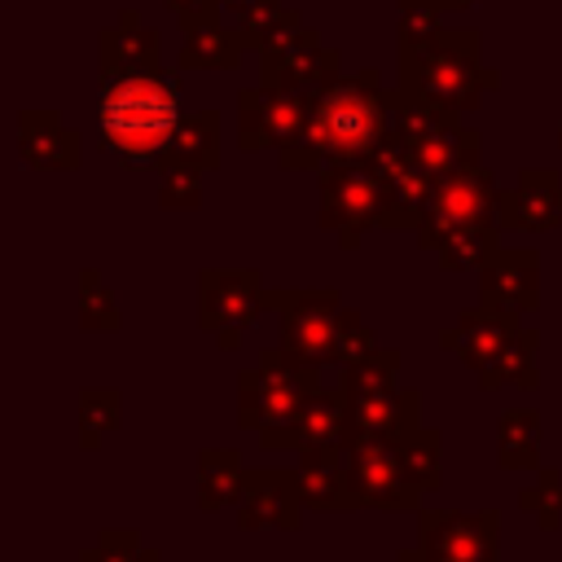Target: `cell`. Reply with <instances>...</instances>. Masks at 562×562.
I'll use <instances>...</instances> for the list:
<instances>
[{
    "mask_svg": "<svg viewBox=\"0 0 562 562\" xmlns=\"http://www.w3.org/2000/svg\"><path fill=\"white\" fill-rule=\"evenodd\" d=\"M342 465L351 492L364 509H422V492L408 483L395 439H360L351 435L342 448Z\"/></svg>",
    "mask_w": 562,
    "mask_h": 562,
    "instance_id": "obj_8",
    "label": "cell"
},
{
    "mask_svg": "<svg viewBox=\"0 0 562 562\" xmlns=\"http://www.w3.org/2000/svg\"><path fill=\"white\" fill-rule=\"evenodd\" d=\"M501 228H531L544 233L562 220V184L553 171H522L514 189H501L496 206Z\"/></svg>",
    "mask_w": 562,
    "mask_h": 562,
    "instance_id": "obj_18",
    "label": "cell"
},
{
    "mask_svg": "<svg viewBox=\"0 0 562 562\" xmlns=\"http://www.w3.org/2000/svg\"><path fill=\"white\" fill-rule=\"evenodd\" d=\"M479 303L522 316L540 303V259L536 250H496L479 268Z\"/></svg>",
    "mask_w": 562,
    "mask_h": 562,
    "instance_id": "obj_16",
    "label": "cell"
},
{
    "mask_svg": "<svg viewBox=\"0 0 562 562\" xmlns=\"http://www.w3.org/2000/svg\"><path fill=\"white\" fill-rule=\"evenodd\" d=\"M373 351H378V342H373V334L364 329L360 312H342V316H338L334 360H338V364H356V360H364V356H373Z\"/></svg>",
    "mask_w": 562,
    "mask_h": 562,
    "instance_id": "obj_36",
    "label": "cell"
},
{
    "mask_svg": "<svg viewBox=\"0 0 562 562\" xmlns=\"http://www.w3.org/2000/svg\"><path fill=\"white\" fill-rule=\"evenodd\" d=\"M119 413H123L119 391H83L79 395V443L97 448L119 426Z\"/></svg>",
    "mask_w": 562,
    "mask_h": 562,
    "instance_id": "obj_32",
    "label": "cell"
},
{
    "mask_svg": "<svg viewBox=\"0 0 562 562\" xmlns=\"http://www.w3.org/2000/svg\"><path fill=\"white\" fill-rule=\"evenodd\" d=\"M233 18H237V22H233L237 40H241V44H255V48H268L277 35L303 26V22H299V9H290V4H281V0H250V4H241Z\"/></svg>",
    "mask_w": 562,
    "mask_h": 562,
    "instance_id": "obj_30",
    "label": "cell"
},
{
    "mask_svg": "<svg viewBox=\"0 0 562 562\" xmlns=\"http://www.w3.org/2000/svg\"><path fill=\"white\" fill-rule=\"evenodd\" d=\"M140 562H158V553H154V549H149V553H145V558H140Z\"/></svg>",
    "mask_w": 562,
    "mask_h": 562,
    "instance_id": "obj_42",
    "label": "cell"
},
{
    "mask_svg": "<svg viewBox=\"0 0 562 562\" xmlns=\"http://www.w3.org/2000/svg\"><path fill=\"white\" fill-rule=\"evenodd\" d=\"M149 549L140 544L136 531H101V540L79 558V562H140Z\"/></svg>",
    "mask_w": 562,
    "mask_h": 562,
    "instance_id": "obj_38",
    "label": "cell"
},
{
    "mask_svg": "<svg viewBox=\"0 0 562 562\" xmlns=\"http://www.w3.org/2000/svg\"><path fill=\"white\" fill-rule=\"evenodd\" d=\"M395 448H400V461H404V474H408V483L417 487V492H435L439 483H443V461H439V430H430V426H413L408 435H400L395 439Z\"/></svg>",
    "mask_w": 562,
    "mask_h": 562,
    "instance_id": "obj_29",
    "label": "cell"
},
{
    "mask_svg": "<svg viewBox=\"0 0 562 562\" xmlns=\"http://www.w3.org/2000/svg\"><path fill=\"white\" fill-rule=\"evenodd\" d=\"M79 321L83 329H119V312H114V299L105 290V281L88 268L83 281H79Z\"/></svg>",
    "mask_w": 562,
    "mask_h": 562,
    "instance_id": "obj_35",
    "label": "cell"
},
{
    "mask_svg": "<svg viewBox=\"0 0 562 562\" xmlns=\"http://www.w3.org/2000/svg\"><path fill=\"white\" fill-rule=\"evenodd\" d=\"M158 35L136 22L132 9L119 13V26L101 35V79H123V75H158Z\"/></svg>",
    "mask_w": 562,
    "mask_h": 562,
    "instance_id": "obj_22",
    "label": "cell"
},
{
    "mask_svg": "<svg viewBox=\"0 0 562 562\" xmlns=\"http://www.w3.org/2000/svg\"><path fill=\"white\" fill-rule=\"evenodd\" d=\"M514 329H518V316H509V312H496V307H474V312H465V316H457V325L443 334V347L448 351H457L474 373H483L496 356H501V347L514 338Z\"/></svg>",
    "mask_w": 562,
    "mask_h": 562,
    "instance_id": "obj_19",
    "label": "cell"
},
{
    "mask_svg": "<svg viewBox=\"0 0 562 562\" xmlns=\"http://www.w3.org/2000/svg\"><path fill=\"white\" fill-rule=\"evenodd\" d=\"M316 92H277V88H246L237 97V145L241 149H285L307 127Z\"/></svg>",
    "mask_w": 562,
    "mask_h": 562,
    "instance_id": "obj_13",
    "label": "cell"
},
{
    "mask_svg": "<svg viewBox=\"0 0 562 562\" xmlns=\"http://www.w3.org/2000/svg\"><path fill=\"white\" fill-rule=\"evenodd\" d=\"M268 307L281 312V347L307 364L334 360L338 342V294L334 290H281L268 294Z\"/></svg>",
    "mask_w": 562,
    "mask_h": 562,
    "instance_id": "obj_11",
    "label": "cell"
},
{
    "mask_svg": "<svg viewBox=\"0 0 562 562\" xmlns=\"http://www.w3.org/2000/svg\"><path fill=\"white\" fill-rule=\"evenodd\" d=\"M158 167H162V171H171V167L215 171V167H220V114H215V110L184 114Z\"/></svg>",
    "mask_w": 562,
    "mask_h": 562,
    "instance_id": "obj_24",
    "label": "cell"
},
{
    "mask_svg": "<svg viewBox=\"0 0 562 562\" xmlns=\"http://www.w3.org/2000/svg\"><path fill=\"white\" fill-rule=\"evenodd\" d=\"M294 452H342L351 439V413L342 391H316L307 395L299 422L290 426Z\"/></svg>",
    "mask_w": 562,
    "mask_h": 562,
    "instance_id": "obj_21",
    "label": "cell"
},
{
    "mask_svg": "<svg viewBox=\"0 0 562 562\" xmlns=\"http://www.w3.org/2000/svg\"><path fill=\"white\" fill-rule=\"evenodd\" d=\"M237 522L246 531H299L303 496L294 487V470H250L237 501Z\"/></svg>",
    "mask_w": 562,
    "mask_h": 562,
    "instance_id": "obj_14",
    "label": "cell"
},
{
    "mask_svg": "<svg viewBox=\"0 0 562 562\" xmlns=\"http://www.w3.org/2000/svg\"><path fill=\"white\" fill-rule=\"evenodd\" d=\"M268 307V294L259 285V272L250 268H206L198 285V312L202 329L215 334L224 351H233L246 334V325Z\"/></svg>",
    "mask_w": 562,
    "mask_h": 562,
    "instance_id": "obj_9",
    "label": "cell"
},
{
    "mask_svg": "<svg viewBox=\"0 0 562 562\" xmlns=\"http://www.w3.org/2000/svg\"><path fill=\"white\" fill-rule=\"evenodd\" d=\"M171 4V13L184 22V26H206V22H215V13L224 9L220 0H167Z\"/></svg>",
    "mask_w": 562,
    "mask_h": 562,
    "instance_id": "obj_39",
    "label": "cell"
},
{
    "mask_svg": "<svg viewBox=\"0 0 562 562\" xmlns=\"http://www.w3.org/2000/svg\"><path fill=\"white\" fill-rule=\"evenodd\" d=\"M158 202L162 206H176V211H193L202 202V171L193 167H171L162 189H158Z\"/></svg>",
    "mask_w": 562,
    "mask_h": 562,
    "instance_id": "obj_37",
    "label": "cell"
},
{
    "mask_svg": "<svg viewBox=\"0 0 562 562\" xmlns=\"http://www.w3.org/2000/svg\"><path fill=\"white\" fill-rule=\"evenodd\" d=\"M391 136L404 145L408 162L430 184H439L452 171L479 167V132L461 127L457 110H439V105L413 101L400 88H391Z\"/></svg>",
    "mask_w": 562,
    "mask_h": 562,
    "instance_id": "obj_4",
    "label": "cell"
},
{
    "mask_svg": "<svg viewBox=\"0 0 562 562\" xmlns=\"http://www.w3.org/2000/svg\"><path fill=\"white\" fill-rule=\"evenodd\" d=\"M338 391H342L347 400L400 391V351H373V356H364V360H356V364H342Z\"/></svg>",
    "mask_w": 562,
    "mask_h": 562,
    "instance_id": "obj_31",
    "label": "cell"
},
{
    "mask_svg": "<svg viewBox=\"0 0 562 562\" xmlns=\"http://www.w3.org/2000/svg\"><path fill=\"white\" fill-rule=\"evenodd\" d=\"M259 53H263V88H277V92H321L342 79L338 48L321 44V35L307 26L277 35Z\"/></svg>",
    "mask_w": 562,
    "mask_h": 562,
    "instance_id": "obj_10",
    "label": "cell"
},
{
    "mask_svg": "<svg viewBox=\"0 0 562 562\" xmlns=\"http://www.w3.org/2000/svg\"><path fill=\"white\" fill-rule=\"evenodd\" d=\"M347 413H351V435H360V439H400L413 426H422L417 391L360 395V400H347Z\"/></svg>",
    "mask_w": 562,
    "mask_h": 562,
    "instance_id": "obj_23",
    "label": "cell"
},
{
    "mask_svg": "<svg viewBox=\"0 0 562 562\" xmlns=\"http://www.w3.org/2000/svg\"><path fill=\"white\" fill-rule=\"evenodd\" d=\"M180 119V83L162 70L101 79V149L114 158L162 162Z\"/></svg>",
    "mask_w": 562,
    "mask_h": 562,
    "instance_id": "obj_2",
    "label": "cell"
},
{
    "mask_svg": "<svg viewBox=\"0 0 562 562\" xmlns=\"http://www.w3.org/2000/svg\"><path fill=\"white\" fill-rule=\"evenodd\" d=\"M321 364H307L299 356L281 351H263L255 369L241 373V400H237V422L255 435H272V430H290L307 404V395L321 391L316 382Z\"/></svg>",
    "mask_w": 562,
    "mask_h": 562,
    "instance_id": "obj_5",
    "label": "cell"
},
{
    "mask_svg": "<svg viewBox=\"0 0 562 562\" xmlns=\"http://www.w3.org/2000/svg\"><path fill=\"white\" fill-rule=\"evenodd\" d=\"M496 461L505 470H540V413L509 408L496 422Z\"/></svg>",
    "mask_w": 562,
    "mask_h": 562,
    "instance_id": "obj_26",
    "label": "cell"
},
{
    "mask_svg": "<svg viewBox=\"0 0 562 562\" xmlns=\"http://www.w3.org/2000/svg\"><path fill=\"white\" fill-rule=\"evenodd\" d=\"M18 154L35 171H75L79 167V132H70L53 110L18 114Z\"/></svg>",
    "mask_w": 562,
    "mask_h": 562,
    "instance_id": "obj_17",
    "label": "cell"
},
{
    "mask_svg": "<svg viewBox=\"0 0 562 562\" xmlns=\"http://www.w3.org/2000/svg\"><path fill=\"white\" fill-rule=\"evenodd\" d=\"M395 562H426V558H422V549H404V553H395Z\"/></svg>",
    "mask_w": 562,
    "mask_h": 562,
    "instance_id": "obj_40",
    "label": "cell"
},
{
    "mask_svg": "<svg viewBox=\"0 0 562 562\" xmlns=\"http://www.w3.org/2000/svg\"><path fill=\"white\" fill-rule=\"evenodd\" d=\"M369 167L382 176V184H386V211H382V228H417L422 220H426V206H430V193H435V184L408 162V154H404V145L391 136L373 158H369Z\"/></svg>",
    "mask_w": 562,
    "mask_h": 562,
    "instance_id": "obj_15",
    "label": "cell"
},
{
    "mask_svg": "<svg viewBox=\"0 0 562 562\" xmlns=\"http://www.w3.org/2000/svg\"><path fill=\"white\" fill-rule=\"evenodd\" d=\"M448 13L443 0H395V35L400 44H422L439 31V18Z\"/></svg>",
    "mask_w": 562,
    "mask_h": 562,
    "instance_id": "obj_34",
    "label": "cell"
},
{
    "mask_svg": "<svg viewBox=\"0 0 562 562\" xmlns=\"http://www.w3.org/2000/svg\"><path fill=\"white\" fill-rule=\"evenodd\" d=\"M395 88L413 101L439 110H474L487 88H496V70L479 61V31H435L422 44H400V79Z\"/></svg>",
    "mask_w": 562,
    "mask_h": 562,
    "instance_id": "obj_3",
    "label": "cell"
},
{
    "mask_svg": "<svg viewBox=\"0 0 562 562\" xmlns=\"http://www.w3.org/2000/svg\"><path fill=\"white\" fill-rule=\"evenodd\" d=\"M386 184L369 162H329L321 171V228L338 237L342 250H356L364 228L382 224Z\"/></svg>",
    "mask_w": 562,
    "mask_h": 562,
    "instance_id": "obj_6",
    "label": "cell"
},
{
    "mask_svg": "<svg viewBox=\"0 0 562 562\" xmlns=\"http://www.w3.org/2000/svg\"><path fill=\"white\" fill-rule=\"evenodd\" d=\"M501 518L496 509H417V549L426 562H496Z\"/></svg>",
    "mask_w": 562,
    "mask_h": 562,
    "instance_id": "obj_12",
    "label": "cell"
},
{
    "mask_svg": "<svg viewBox=\"0 0 562 562\" xmlns=\"http://www.w3.org/2000/svg\"><path fill=\"white\" fill-rule=\"evenodd\" d=\"M536 329H514V338L501 347V356L479 373L483 391H501V386H522L531 391L536 386Z\"/></svg>",
    "mask_w": 562,
    "mask_h": 562,
    "instance_id": "obj_28",
    "label": "cell"
},
{
    "mask_svg": "<svg viewBox=\"0 0 562 562\" xmlns=\"http://www.w3.org/2000/svg\"><path fill=\"white\" fill-rule=\"evenodd\" d=\"M558 145H562V127H558Z\"/></svg>",
    "mask_w": 562,
    "mask_h": 562,
    "instance_id": "obj_43",
    "label": "cell"
},
{
    "mask_svg": "<svg viewBox=\"0 0 562 562\" xmlns=\"http://www.w3.org/2000/svg\"><path fill=\"white\" fill-rule=\"evenodd\" d=\"M246 474H250V470L241 465V457H237L233 448H206V452L198 457V505H202L206 514H215V509L241 501Z\"/></svg>",
    "mask_w": 562,
    "mask_h": 562,
    "instance_id": "obj_25",
    "label": "cell"
},
{
    "mask_svg": "<svg viewBox=\"0 0 562 562\" xmlns=\"http://www.w3.org/2000/svg\"><path fill=\"white\" fill-rule=\"evenodd\" d=\"M241 40L237 31H224L220 22L206 26H189L184 48H180V66L184 70H233L241 61Z\"/></svg>",
    "mask_w": 562,
    "mask_h": 562,
    "instance_id": "obj_27",
    "label": "cell"
},
{
    "mask_svg": "<svg viewBox=\"0 0 562 562\" xmlns=\"http://www.w3.org/2000/svg\"><path fill=\"white\" fill-rule=\"evenodd\" d=\"M443 4H448V9H470L474 0H443Z\"/></svg>",
    "mask_w": 562,
    "mask_h": 562,
    "instance_id": "obj_41",
    "label": "cell"
},
{
    "mask_svg": "<svg viewBox=\"0 0 562 562\" xmlns=\"http://www.w3.org/2000/svg\"><path fill=\"white\" fill-rule=\"evenodd\" d=\"M496 206H501V189L492 184V176L483 167L452 171V176H443L435 184L430 206H426V220L417 224V241L426 250H439L457 233H474V228L501 224L496 220Z\"/></svg>",
    "mask_w": 562,
    "mask_h": 562,
    "instance_id": "obj_7",
    "label": "cell"
},
{
    "mask_svg": "<svg viewBox=\"0 0 562 562\" xmlns=\"http://www.w3.org/2000/svg\"><path fill=\"white\" fill-rule=\"evenodd\" d=\"M386 140L391 88H382L378 70H360L316 92L307 127L277 158L285 171H316L321 162H369Z\"/></svg>",
    "mask_w": 562,
    "mask_h": 562,
    "instance_id": "obj_1",
    "label": "cell"
},
{
    "mask_svg": "<svg viewBox=\"0 0 562 562\" xmlns=\"http://www.w3.org/2000/svg\"><path fill=\"white\" fill-rule=\"evenodd\" d=\"M518 505L527 514H536L540 531H558V522H562V479H558V470H536V483L518 492Z\"/></svg>",
    "mask_w": 562,
    "mask_h": 562,
    "instance_id": "obj_33",
    "label": "cell"
},
{
    "mask_svg": "<svg viewBox=\"0 0 562 562\" xmlns=\"http://www.w3.org/2000/svg\"><path fill=\"white\" fill-rule=\"evenodd\" d=\"M294 487L303 496V509H321V514H342L356 509V492L342 465V452H299L294 465Z\"/></svg>",
    "mask_w": 562,
    "mask_h": 562,
    "instance_id": "obj_20",
    "label": "cell"
}]
</instances>
